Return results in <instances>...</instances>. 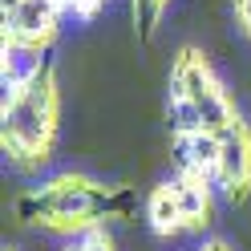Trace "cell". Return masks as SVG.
Segmentation results:
<instances>
[{
	"instance_id": "4fadbf2b",
	"label": "cell",
	"mask_w": 251,
	"mask_h": 251,
	"mask_svg": "<svg viewBox=\"0 0 251 251\" xmlns=\"http://www.w3.org/2000/svg\"><path fill=\"white\" fill-rule=\"evenodd\" d=\"M199 251H231V247H227V243H223V239H207V243H202V247H199Z\"/></svg>"
},
{
	"instance_id": "9c48e42d",
	"label": "cell",
	"mask_w": 251,
	"mask_h": 251,
	"mask_svg": "<svg viewBox=\"0 0 251 251\" xmlns=\"http://www.w3.org/2000/svg\"><path fill=\"white\" fill-rule=\"evenodd\" d=\"M166 4L170 0H130V17H134L138 41H154V33H158V25L166 17Z\"/></svg>"
},
{
	"instance_id": "7a4b0ae2",
	"label": "cell",
	"mask_w": 251,
	"mask_h": 251,
	"mask_svg": "<svg viewBox=\"0 0 251 251\" xmlns=\"http://www.w3.org/2000/svg\"><path fill=\"white\" fill-rule=\"evenodd\" d=\"M61 134V81L49 57L33 61L17 81L4 85L0 101V150L21 175H37L53 162Z\"/></svg>"
},
{
	"instance_id": "5b68a950",
	"label": "cell",
	"mask_w": 251,
	"mask_h": 251,
	"mask_svg": "<svg viewBox=\"0 0 251 251\" xmlns=\"http://www.w3.org/2000/svg\"><path fill=\"white\" fill-rule=\"evenodd\" d=\"M215 186L227 202L251 199V126L235 122L227 134H219V170Z\"/></svg>"
},
{
	"instance_id": "8992f818",
	"label": "cell",
	"mask_w": 251,
	"mask_h": 251,
	"mask_svg": "<svg viewBox=\"0 0 251 251\" xmlns=\"http://www.w3.org/2000/svg\"><path fill=\"white\" fill-rule=\"evenodd\" d=\"M175 186L182 199V219H186V235H207L215 227V195L219 186L202 175H186V170H175Z\"/></svg>"
},
{
	"instance_id": "277c9868",
	"label": "cell",
	"mask_w": 251,
	"mask_h": 251,
	"mask_svg": "<svg viewBox=\"0 0 251 251\" xmlns=\"http://www.w3.org/2000/svg\"><path fill=\"white\" fill-rule=\"evenodd\" d=\"M65 8L57 0H0V49L45 61L61 41Z\"/></svg>"
},
{
	"instance_id": "8fae6325",
	"label": "cell",
	"mask_w": 251,
	"mask_h": 251,
	"mask_svg": "<svg viewBox=\"0 0 251 251\" xmlns=\"http://www.w3.org/2000/svg\"><path fill=\"white\" fill-rule=\"evenodd\" d=\"M57 4L65 8V17H73V21H93L109 0H57Z\"/></svg>"
},
{
	"instance_id": "52a82bcc",
	"label": "cell",
	"mask_w": 251,
	"mask_h": 251,
	"mask_svg": "<svg viewBox=\"0 0 251 251\" xmlns=\"http://www.w3.org/2000/svg\"><path fill=\"white\" fill-rule=\"evenodd\" d=\"M142 215H146V227L158 235V239H178V235H186L182 199H178L175 178H162V182L150 186L146 199H142Z\"/></svg>"
},
{
	"instance_id": "30bf717a",
	"label": "cell",
	"mask_w": 251,
	"mask_h": 251,
	"mask_svg": "<svg viewBox=\"0 0 251 251\" xmlns=\"http://www.w3.org/2000/svg\"><path fill=\"white\" fill-rule=\"evenodd\" d=\"M61 251H118V243H114V235L101 227V231H85V235H77V239H69Z\"/></svg>"
},
{
	"instance_id": "3957f363",
	"label": "cell",
	"mask_w": 251,
	"mask_h": 251,
	"mask_svg": "<svg viewBox=\"0 0 251 251\" xmlns=\"http://www.w3.org/2000/svg\"><path fill=\"white\" fill-rule=\"evenodd\" d=\"M166 105H170V122L178 130H195V134H211V138L227 134L235 122H243L231 89L223 85V77L215 73L211 57L199 45H182L175 61H170Z\"/></svg>"
},
{
	"instance_id": "6da1fadb",
	"label": "cell",
	"mask_w": 251,
	"mask_h": 251,
	"mask_svg": "<svg viewBox=\"0 0 251 251\" xmlns=\"http://www.w3.org/2000/svg\"><path fill=\"white\" fill-rule=\"evenodd\" d=\"M138 211V191L126 182H105L81 175V170H61L41 178L37 186L17 195L12 215L25 227L45 235H65L77 239L85 231H101L109 223H126Z\"/></svg>"
},
{
	"instance_id": "7c38bea8",
	"label": "cell",
	"mask_w": 251,
	"mask_h": 251,
	"mask_svg": "<svg viewBox=\"0 0 251 251\" xmlns=\"http://www.w3.org/2000/svg\"><path fill=\"white\" fill-rule=\"evenodd\" d=\"M231 17H235V28L251 37V0H231Z\"/></svg>"
},
{
	"instance_id": "5bb4252c",
	"label": "cell",
	"mask_w": 251,
	"mask_h": 251,
	"mask_svg": "<svg viewBox=\"0 0 251 251\" xmlns=\"http://www.w3.org/2000/svg\"><path fill=\"white\" fill-rule=\"evenodd\" d=\"M4 251H21V247H4Z\"/></svg>"
},
{
	"instance_id": "ba28073f",
	"label": "cell",
	"mask_w": 251,
	"mask_h": 251,
	"mask_svg": "<svg viewBox=\"0 0 251 251\" xmlns=\"http://www.w3.org/2000/svg\"><path fill=\"white\" fill-rule=\"evenodd\" d=\"M170 154H175V170L202 175V178L215 182V170H219V138L170 126Z\"/></svg>"
}]
</instances>
